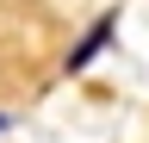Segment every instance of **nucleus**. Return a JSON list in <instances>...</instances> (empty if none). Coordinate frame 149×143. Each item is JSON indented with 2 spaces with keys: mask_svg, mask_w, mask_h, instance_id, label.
<instances>
[{
  "mask_svg": "<svg viewBox=\"0 0 149 143\" xmlns=\"http://www.w3.org/2000/svg\"><path fill=\"white\" fill-rule=\"evenodd\" d=\"M106 38H112V19H100V25H93L87 38H81V50H74V56H68V68H81V62H87V56H93V50H100Z\"/></svg>",
  "mask_w": 149,
  "mask_h": 143,
  "instance_id": "f257e3e1",
  "label": "nucleus"
}]
</instances>
